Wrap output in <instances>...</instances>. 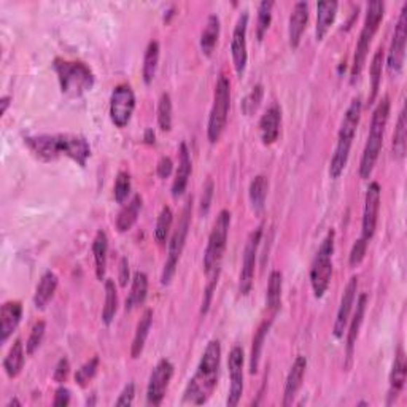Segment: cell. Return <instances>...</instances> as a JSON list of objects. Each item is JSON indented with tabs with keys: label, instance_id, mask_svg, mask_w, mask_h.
Returning a JSON list of instances; mask_svg holds the SVG:
<instances>
[{
	"label": "cell",
	"instance_id": "1",
	"mask_svg": "<svg viewBox=\"0 0 407 407\" xmlns=\"http://www.w3.org/2000/svg\"><path fill=\"white\" fill-rule=\"evenodd\" d=\"M221 361V345L220 340H211L207 344L206 350L202 353L199 366L196 369V374L191 377L187 388L183 393V403L189 404H206L212 398L215 387L218 384Z\"/></svg>",
	"mask_w": 407,
	"mask_h": 407
},
{
	"label": "cell",
	"instance_id": "2",
	"mask_svg": "<svg viewBox=\"0 0 407 407\" xmlns=\"http://www.w3.org/2000/svg\"><path fill=\"white\" fill-rule=\"evenodd\" d=\"M361 110H363V102L360 95H358V98H355L350 102L349 109H347L345 115L342 118V123H340V128H339L336 149H334L331 164H329V175H331V178H334V180L342 175L345 166L347 163H349L352 143H353V139H355L358 124H360Z\"/></svg>",
	"mask_w": 407,
	"mask_h": 407
},
{
	"label": "cell",
	"instance_id": "3",
	"mask_svg": "<svg viewBox=\"0 0 407 407\" xmlns=\"http://www.w3.org/2000/svg\"><path fill=\"white\" fill-rule=\"evenodd\" d=\"M390 98L384 95L379 104H377L375 110L373 112V118H371V128L368 134L366 145L363 149V156L360 161V177L363 180H368L373 173L377 159H379L382 145H384V134L385 128L390 118Z\"/></svg>",
	"mask_w": 407,
	"mask_h": 407
},
{
	"label": "cell",
	"instance_id": "4",
	"mask_svg": "<svg viewBox=\"0 0 407 407\" xmlns=\"http://www.w3.org/2000/svg\"><path fill=\"white\" fill-rule=\"evenodd\" d=\"M61 91L69 98H80L94 86V74L85 62L56 58L53 62Z\"/></svg>",
	"mask_w": 407,
	"mask_h": 407
},
{
	"label": "cell",
	"instance_id": "5",
	"mask_svg": "<svg viewBox=\"0 0 407 407\" xmlns=\"http://www.w3.org/2000/svg\"><path fill=\"white\" fill-rule=\"evenodd\" d=\"M384 13H385L384 2H380V0H373V2L368 4L366 18H364V24L360 32V39H358V44L355 48V56H353V62H352V70H350L352 83H356L358 79H360L361 72L364 69V64H366L371 41H373L375 32L379 31L380 22L382 20H384Z\"/></svg>",
	"mask_w": 407,
	"mask_h": 407
},
{
	"label": "cell",
	"instance_id": "6",
	"mask_svg": "<svg viewBox=\"0 0 407 407\" xmlns=\"http://www.w3.org/2000/svg\"><path fill=\"white\" fill-rule=\"evenodd\" d=\"M229 226H231L229 211H221L217 220H215L211 236H208L206 253H204V271H206L207 277L220 275L221 261H223L227 243V234H229Z\"/></svg>",
	"mask_w": 407,
	"mask_h": 407
},
{
	"label": "cell",
	"instance_id": "7",
	"mask_svg": "<svg viewBox=\"0 0 407 407\" xmlns=\"http://www.w3.org/2000/svg\"><path fill=\"white\" fill-rule=\"evenodd\" d=\"M191 199L185 204L183 211L180 213V218H178V225L175 229H173V234L171 237L169 242V251H167V260L164 262L163 274H161V283L169 285L171 280L175 275L177 266L180 262L182 253L185 250V245H187L189 226H191V211H193V206H191Z\"/></svg>",
	"mask_w": 407,
	"mask_h": 407
},
{
	"label": "cell",
	"instance_id": "8",
	"mask_svg": "<svg viewBox=\"0 0 407 407\" xmlns=\"http://www.w3.org/2000/svg\"><path fill=\"white\" fill-rule=\"evenodd\" d=\"M334 239H336V232L331 229L326 237L323 239L320 248L312 261V267H310V283H312L315 298L319 299L325 296L329 283H331Z\"/></svg>",
	"mask_w": 407,
	"mask_h": 407
},
{
	"label": "cell",
	"instance_id": "9",
	"mask_svg": "<svg viewBox=\"0 0 407 407\" xmlns=\"http://www.w3.org/2000/svg\"><path fill=\"white\" fill-rule=\"evenodd\" d=\"M231 107V83L226 75H221L213 93V105L208 116L207 137L211 143H217L226 128L227 113Z\"/></svg>",
	"mask_w": 407,
	"mask_h": 407
},
{
	"label": "cell",
	"instance_id": "10",
	"mask_svg": "<svg viewBox=\"0 0 407 407\" xmlns=\"http://www.w3.org/2000/svg\"><path fill=\"white\" fill-rule=\"evenodd\" d=\"M135 110V94L129 85H118L110 95V119L116 128L129 124Z\"/></svg>",
	"mask_w": 407,
	"mask_h": 407
},
{
	"label": "cell",
	"instance_id": "11",
	"mask_svg": "<svg viewBox=\"0 0 407 407\" xmlns=\"http://www.w3.org/2000/svg\"><path fill=\"white\" fill-rule=\"evenodd\" d=\"M406 40H407V4L403 5L398 18L396 27H394L393 40L387 55V69L388 74L398 76L404 67L406 56Z\"/></svg>",
	"mask_w": 407,
	"mask_h": 407
},
{
	"label": "cell",
	"instance_id": "12",
	"mask_svg": "<svg viewBox=\"0 0 407 407\" xmlns=\"http://www.w3.org/2000/svg\"><path fill=\"white\" fill-rule=\"evenodd\" d=\"M262 236V226H258L256 229L250 232L243 248L242 256V267H241V277H239V291L241 295L247 296L253 286L255 277V266H256V255H258V247Z\"/></svg>",
	"mask_w": 407,
	"mask_h": 407
},
{
	"label": "cell",
	"instance_id": "13",
	"mask_svg": "<svg viewBox=\"0 0 407 407\" xmlns=\"http://www.w3.org/2000/svg\"><path fill=\"white\" fill-rule=\"evenodd\" d=\"M173 364L169 360H161L154 366L152 375H149L148 387H147V403L149 406H159L166 396L167 388L173 375Z\"/></svg>",
	"mask_w": 407,
	"mask_h": 407
},
{
	"label": "cell",
	"instance_id": "14",
	"mask_svg": "<svg viewBox=\"0 0 407 407\" xmlns=\"http://www.w3.org/2000/svg\"><path fill=\"white\" fill-rule=\"evenodd\" d=\"M247 29H248V11L243 10L242 13L239 15V20L234 26V32H232V40H231L232 62H234L236 74L239 76H242L245 74V67H247V61H248Z\"/></svg>",
	"mask_w": 407,
	"mask_h": 407
},
{
	"label": "cell",
	"instance_id": "15",
	"mask_svg": "<svg viewBox=\"0 0 407 407\" xmlns=\"http://www.w3.org/2000/svg\"><path fill=\"white\" fill-rule=\"evenodd\" d=\"M380 185L377 182H371L366 197H364V208H363V223H361V237L364 241H371L375 234L377 220H379L380 211Z\"/></svg>",
	"mask_w": 407,
	"mask_h": 407
},
{
	"label": "cell",
	"instance_id": "16",
	"mask_svg": "<svg viewBox=\"0 0 407 407\" xmlns=\"http://www.w3.org/2000/svg\"><path fill=\"white\" fill-rule=\"evenodd\" d=\"M26 145L35 154V156L41 161H45V163L56 161L59 156H62L64 154L62 134H56V135L44 134V135L27 137Z\"/></svg>",
	"mask_w": 407,
	"mask_h": 407
},
{
	"label": "cell",
	"instance_id": "17",
	"mask_svg": "<svg viewBox=\"0 0 407 407\" xmlns=\"http://www.w3.org/2000/svg\"><path fill=\"white\" fill-rule=\"evenodd\" d=\"M227 369H229V394L226 404L234 407L239 404L243 393V350L241 347H232L227 358Z\"/></svg>",
	"mask_w": 407,
	"mask_h": 407
},
{
	"label": "cell",
	"instance_id": "18",
	"mask_svg": "<svg viewBox=\"0 0 407 407\" xmlns=\"http://www.w3.org/2000/svg\"><path fill=\"white\" fill-rule=\"evenodd\" d=\"M356 291H358V277L356 275H353V277L349 280V283H347V286H345L342 298H340L336 321H334L333 334L336 339L342 338L345 328L349 326L352 307H353V302H355V298H356Z\"/></svg>",
	"mask_w": 407,
	"mask_h": 407
},
{
	"label": "cell",
	"instance_id": "19",
	"mask_svg": "<svg viewBox=\"0 0 407 407\" xmlns=\"http://www.w3.org/2000/svg\"><path fill=\"white\" fill-rule=\"evenodd\" d=\"M366 305H368V296L360 295L356 301V310L352 316L349 334H347V345H345V369H350L353 361V352H355L356 339L360 336V329L364 321V314H366Z\"/></svg>",
	"mask_w": 407,
	"mask_h": 407
},
{
	"label": "cell",
	"instance_id": "20",
	"mask_svg": "<svg viewBox=\"0 0 407 407\" xmlns=\"http://www.w3.org/2000/svg\"><path fill=\"white\" fill-rule=\"evenodd\" d=\"M22 319V304L20 301H7L0 309V342L5 344L16 331Z\"/></svg>",
	"mask_w": 407,
	"mask_h": 407
},
{
	"label": "cell",
	"instance_id": "21",
	"mask_svg": "<svg viewBox=\"0 0 407 407\" xmlns=\"http://www.w3.org/2000/svg\"><path fill=\"white\" fill-rule=\"evenodd\" d=\"M309 21V4L307 2H296L295 7L291 10L290 22H288V39L290 46L293 50H296L301 44L302 34L307 27Z\"/></svg>",
	"mask_w": 407,
	"mask_h": 407
},
{
	"label": "cell",
	"instance_id": "22",
	"mask_svg": "<svg viewBox=\"0 0 407 407\" xmlns=\"http://www.w3.org/2000/svg\"><path fill=\"white\" fill-rule=\"evenodd\" d=\"M305 369H307V360H305V356H302V355L296 356V360H295V363H293V366L288 373V377H286V382H285L283 403H282L285 407H288L293 404V401H295L299 388L302 387Z\"/></svg>",
	"mask_w": 407,
	"mask_h": 407
},
{
	"label": "cell",
	"instance_id": "23",
	"mask_svg": "<svg viewBox=\"0 0 407 407\" xmlns=\"http://www.w3.org/2000/svg\"><path fill=\"white\" fill-rule=\"evenodd\" d=\"M64 137V156L75 161L76 164L85 167L89 156H91V147L86 137L76 134H62Z\"/></svg>",
	"mask_w": 407,
	"mask_h": 407
},
{
	"label": "cell",
	"instance_id": "24",
	"mask_svg": "<svg viewBox=\"0 0 407 407\" xmlns=\"http://www.w3.org/2000/svg\"><path fill=\"white\" fill-rule=\"evenodd\" d=\"M191 177V156L187 143L182 142L178 147V169L172 182V196L178 197L187 191Z\"/></svg>",
	"mask_w": 407,
	"mask_h": 407
},
{
	"label": "cell",
	"instance_id": "25",
	"mask_svg": "<svg viewBox=\"0 0 407 407\" xmlns=\"http://www.w3.org/2000/svg\"><path fill=\"white\" fill-rule=\"evenodd\" d=\"M280 123H282V110H280V107H269L260 119V134L265 145H272L279 139Z\"/></svg>",
	"mask_w": 407,
	"mask_h": 407
},
{
	"label": "cell",
	"instance_id": "26",
	"mask_svg": "<svg viewBox=\"0 0 407 407\" xmlns=\"http://www.w3.org/2000/svg\"><path fill=\"white\" fill-rule=\"evenodd\" d=\"M339 4L334 0H321L316 4V26H315V37L316 40H323L331 29L334 20L338 15Z\"/></svg>",
	"mask_w": 407,
	"mask_h": 407
},
{
	"label": "cell",
	"instance_id": "27",
	"mask_svg": "<svg viewBox=\"0 0 407 407\" xmlns=\"http://www.w3.org/2000/svg\"><path fill=\"white\" fill-rule=\"evenodd\" d=\"M58 283H59V279L53 271H46L44 275H41L37 288H35V295H34L35 307L44 310L46 305L50 304V301L58 290Z\"/></svg>",
	"mask_w": 407,
	"mask_h": 407
},
{
	"label": "cell",
	"instance_id": "28",
	"mask_svg": "<svg viewBox=\"0 0 407 407\" xmlns=\"http://www.w3.org/2000/svg\"><path fill=\"white\" fill-rule=\"evenodd\" d=\"M406 374H407L406 353L403 347H398L396 353H394L393 368L390 374V398H396L398 394L403 392L406 384Z\"/></svg>",
	"mask_w": 407,
	"mask_h": 407
},
{
	"label": "cell",
	"instance_id": "29",
	"mask_svg": "<svg viewBox=\"0 0 407 407\" xmlns=\"http://www.w3.org/2000/svg\"><path fill=\"white\" fill-rule=\"evenodd\" d=\"M153 325V310L152 309H147L145 312L142 314L139 323H137V328H135V334H134V339H133V345H131V356L134 358H139L142 355L143 349H145V342L148 339V334H149V329H152Z\"/></svg>",
	"mask_w": 407,
	"mask_h": 407
},
{
	"label": "cell",
	"instance_id": "30",
	"mask_svg": "<svg viewBox=\"0 0 407 407\" xmlns=\"http://www.w3.org/2000/svg\"><path fill=\"white\" fill-rule=\"evenodd\" d=\"M107 253H109V237L104 231L95 232L93 241V255H94V266H95V277L98 280L105 279L107 272Z\"/></svg>",
	"mask_w": 407,
	"mask_h": 407
},
{
	"label": "cell",
	"instance_id": "31",
	"mask_svg": "<svg viewBox=\"0 0 407 407\" xmlns=\"http://www.w3.org/2000/svg\"><path fill=\"white\" fill-rule=\"evenodd\" d=\"M148 295V277L145 272H135L131 285L129 296L126 299V310H134L143 305Z\"/></svg>",
	"mask_w": 407,
	"mask_h": 407
},
{
	"label": "cell",
	"instance_id": "32",
	"mask_svg": "<svg viewBox=\"0 0 407 407\" xmlns=\"http://www.w3.org/2000/svg\"><path fill=\"white\" fill-rule=\"evenodd\" d=\"M220 29H221L220 18L217 15L208 16L201 34V50L206 56H212V53L215 51V46H217L220 37Z\"/></svg>",
	"mask_w": 407,
	"mask_h": 407
},
{
	"label": "cell",
	"instance_id": "33",
	"mask_svg": "<svg viewBox=\"0 0 407 407\" xmlns=\"http://www.w3.org/2000/svg\"><path fill=\"white\" fill-rule=\"evenodd\" d=\"M140 208H142V197H140V194H135L133 199H131L121 208V212L118 213V217H116V229L119 232L129 231L131 227L135 225L137 218H139Z\"/></svg>",
	"mask_w": 407,
	"mask_h": 407
},
{
	"label": "cell",
	"instance_id": "34",
	"mask_svg": "<svg viewBox=\"0 0 407 407\" xmlns=\"http://www.w3.org/2000/svg\"><path fill=\"white\" fill-rule=\"evenodd\" d=\"M282 286H283V275L280 271H272L269 275L267 293H266V304L271 314L275 315L282 305Z\"/></svg>",
	"mask_w": 407,
	"mask_h": 407
},
{
	"label": "cell",
	"instance_id": "35",
	"mask_svg": "<svg viewBox=\"0 0 407 407\" xmlns=\"http://www.w3.org/2000/svg\"><path fill=\"white\" fill-rule=\"evenodd\" d=\"M159 55H161L159 41L152 40L145 50V56H143V65H142V76H143V81H145V85H152L154 76H156Z\"/></svg>",
	"mask_w": 407,
	"mask_h": 407
},
{
	"label": "cell",
	"instance_id": "36",
	"mask_svg": "<svg viewBox=\"0 0 407 407\" xmlns=\"http://www.w3.org/2000/svg\"><path fill=\"white\" fill-rule=\"evenodd\" d=\"M272 320H265L256 329L255 336H253V344H251V353H250V373L256 374L258 373L260 368V360H261V353H262V347H265V340L271 329Z\"/></svg>",
	"mask_w": 407,
	"mask_h": 407
},
{
	"label": "cell",
	"instance_id": "37",
	"mask_svg": "<svg viewBox=\"0 0 407 407\" xmlns=\"http://www.w3.org/2000/svg\"><path fill=\"white\" fill-rule=\"evenodd\" d=\"M24 368V347L21 339H16L4 360V369L10 379H16Z\"/></svg>",
	"mask_w": 407,
	"mask_h": 407
},
{
	"label": "cell",
	"instance_id": "38",
	"mask_svg": "<svg viewBox=\"0 0 407 407\" xmlns=\"http://www.w3.org/2000/svg\"><path fill=\"white\" fill-rule=\"evenodd\" d=\"M385 64V51L384 48H377L375 55L373 56V62H371L369 76H371V94H369V104H373L375 100L377 94H379L380 83H382V70H384Z\"/></svg>",
	"mask_w": 407,
	"mask_h": 407
},
{
	"label": "cell",
	"instance_id": "39",
	"mask_svg": "<svg viewBox=\"0 0 407 407\" xmlns=\"http://www.w3.org/2000/svg\"><path fill=\"white\" fill-rule=\"evenodd\" d=\"M267 191H269L267 177L256 175L253 180H251L250 189H248V196H250L251 207H253L255 212H261L262 208H265Z\"/></svg>",
	"mask_w": 407,
	"mask_h": 407
},
{
	"label": "cell",
	"instance_id": "40",
	"mask_svg": "<svg viewBox=\"0 0 407 407\" xmlns=\"http://www.w3.org/2000/svg\"><path fill=\"white\" fill-rule=\"evenodd\" d=\"M406 145H407V119H406V107L399 112L396 129L393 135V156L394 159L403 161L406 156Z\"/></svg>",
	"mask_w": 407,
	"mask_h": 407
},
{
	"label": "cell",
	"instance_id": "41",
	"mask_svg": "<svg viewBox=\"0 0 407 407\" xmlns=\"http://www.w3.org/2000/svg\"><path fill=\"white\" fill-rule=\"evenodd\" d=\"M118 310V293H116V285L113 280L107 279L105 280V304L104 309H102V321H104L105 326H110L113 319H115Z\"/></svg>",
	"mask_w": 407,
	"mask_h": 407
},
{
	"label": "cell",
	"instance_id": "42",
	"mask_svg": "<svg viewBox=\"0 0 407 407\" xmlns=\"http://www.w3.org/2000/svg\"><path fill=\"white\" fill-rule=\"evenodd\" d=\"M173 223V212L171 207L164 206L161 208V212L158 215V220H156V226H154V239H156V242L159 243H164L167 241V237H169V232H171V227Z\"/></svg>",
	"mask_w": 407,
	"mask_h": 407
},
{
	"label": "cell",
	"instance_id": "43",
	"mask_svg": "<svg viewBox=\"0 0 407 407\" xmlns=\"http://www.w3.org/2000/svg\"><path fill=\"white\" fill-rule=\"evenodd\" d=\"M272 0H262L258 5V20H256V39L260 41L265 39V34L267 32L269 26L272 22Z\"/></svg>",
	"mask_w": 407,
	"mask_h": 407
},
{
	"label": "cell",
	"instance_id": "44",
	"mask_svg": "<svg viewBox=\"0 0 407 407\" xmlns=\"http://www.w3.org/2000/svg\"><path fill=\"white\" fill-rule=\"evenodd\" d=\"M158 124L164 133H169L172 129V99L167 93L161 94L158 102Z\"/></svg>",
	"mask_w": 407,
	"mask_h": 407
},
{
	"label": "cell",
	"instance_id": "45",
	"mask_svg": "<svg viewBox=\"0 0 407 407\" xmlns=\"http://www.w3.org/2000/svg\"><path fill=\"white\" fill-rule=\"evenodd\" d=\"M262 95H265V88H262V85H255L253 88H251V91L247 94V98L242 100L243 115L251 116L256 110L260 109V105L262 102Z\"/></svg>",
	"mask_w": 407,
	"mask_h": 407
},
{
	"label": "cell",
	"instance_id": "46",
	"mask_svg": "<svg viewBox=\"0 0 407 407\" xmlns=\"http://www.w3.org/2000/svg\"><path fill=\"white\" fill-rule=\"evenodd\" d=\"M98 369H99V358L94 356L88 363L83 364L79 371H76L75 382L81 388H86L89 385V382H91L95 377V374H98Z\"/></svg>",
	"mask_w": 407,
	"mask_h": 407
},
{
	"label": "cell",
	"instance_id": "47",
	"mask_svg": "<svg viewBox=\"0 0 407 407\" xmlns=\"http://www.w3.org/2000/svg\"><path fill=\"white\" fill-rule=\"evenodd\" d=\"M131 187H133V183H131L129 173L119 172L116 175L115 187H113V196H115V201L118 204H123L126 199H128V196L131 193Z\"/></svg>",
	"mask_w": 407,
	"mask_h": 407
},
{
	"label": "cell",
	"instance_id": "48",
	"mask_svg": "<svg viewBox=\"0 0 407 407\" xmlns=\"http://www.w3.org/2000/svg\"><path fill=\"white\" fill-rule=\"evenodd\" d=\"M45 331H46V323L44 320H40L35 323L31 329V334L26 340V353L27 355H32V353L39 349L41 340L45 338Z\"/></svg>",
	"mask_w": 407,
	"mask_h": 407
},
{
	"label": "cell",
	"instance_id": "49",
	"mask_svg": "<svg viewBox=\"0 0 407 407\" xmlns=\"http://www.w3.org/2000/svg\"><path fill=\"white\" fill-rule=\"evenodd\" d=\"M366 250H368V241H364L363 237H360L355 243H353L352 251H350V256H349L350 267H356L361 265L364 260V255H366Z\"/></svg>",
	"mask_w": 407,
	"mask_h": 407
},
{
	"label": "cell",
	"instance_id": "50",
	"mask_svg": "<svg viewBox=\"0 0 407 407\" xmlns=\"http://www.w3.org/2000/svg\"><path fill=\"white\" fill-rule=\"evenodd\" d=\"M70 373V363L67 358H61V360L58 361L56 364V369H55V374H53V379H55L58 384H64L65 380H67Z\"/></svg>",
	"mask_w": 407,
	"mask_h": 407
},
{
	"label": "cell",
	"instance_id": "51",
	"mask_svg": "<svg viewBox=\"0 0 407 407\" xmlns=\"http://www.w3.org/2000/svg\"><path fill=\"white\" fill-rule=\"evenodd\" d=\"M204 193H202V201H201V212L207 213L208 208H211V201H212V196H213V180L212 178H208L204 185Z\"/></svg>",
	"mask_w": 407,
	"mask_h": 407
},
{
	"label": "cell",
	"instance_id": "52",
	"mask_svg": "<svg viewBox=\"0 0 407 407\" xmlns=\"http://www.w3.org/2000/svg\"><path fill=\"white\" fill-rule=\"evenodd\" d=\"M134 396H135V385L128 384L123 388V392L118 396L115 404L116 406H131L134 403Z\"/></svg>",
	"mask_w": 407,
	"mask_h": 407
},
{
	"label": "cell",
	"instance_id": "53",
	"mask_svg": "<svg viewBox=\"0 0 407 407\" xmlns=\"http://www.w3.org/2000/svg\"><path fill=\"white\" fill-rule=\"evenodd\" d=\"M173 171V163L169 156H163L159 159V163L156 166V173L159 178H167Z\"/></svg>",
	"mask_w": 407,
	"mask_h": 407
},
{
	"label": "cell",
	"instance_id": "54",
	"mask_svg": "<svg viewBox=\"0 0 407 407\" xmlns=\"http://www.w3.org/2000/svg\"><path fill=\"white\" fill-rule=\"evenodd\" d=\"M70 403V390L65 387H59L55 393V399H53V404L58 407H65Z\"/></svg>",
	"mask_w": 407,
	"mask_h": 407
},
{
	"label": "cell",
	"instance_id": "55",
	"mask_svg": "<svg viewBox=\"0 0 407 407\" xmlns=\"http://www.w3.org/2000/svg\"><path fill=\"white\" fill-rule=\"evenodd\" d=\"M129 282V262L126 258L119 261V285L126 286Z\"/></svg>",
	"mask_w": 407,
	"mask_h": 407
},
{
	"label": "cell",
	"instance_id": "56",
	"mask_svg": "<svg viewBox=\"0 0 407 407\" xmlns=\"http://www.w3.org/2000/svg\"><path fill=\"white\" fill-rule=\"evenodd\" d=\"M10 104H11L10 95H4V98L0 99V113H2V115H5V113H7Z\"/></svg>",
	"mask_w": 407,
	"mask_h": 407
},
{
	"label": "cell",
	"instance_id": "57",
	"mask_svg": "<svg viewBox=\"0 0 407 407\" xmlns=\"http://www.w3.org/2000/svg\"><path fill=\"white\" fill-rule=\"evenodd\" d=\"M143 139H145L147 143H154V133H153V129H147L145 131V137H143Z\"/></svg>",
	"mask_w": 407,
	"mask_h": 407
},
{
	"label": "cell",
	"instance_id": "58",
	"mask_svg": "<svg viewBox=\"0 0 407 407\" xmlns=\"http://www.w3.org/2000/svg\"><path fill=\"white\" fill-rule=\"evenodd\" d=\"M11 406H21V403H20V401H18V399L15 398V399H11L10 403L7 404V407H11Z\"/></svg>",
	"mask_w": 407,
	"mask_h": 407
}]
</instances>
